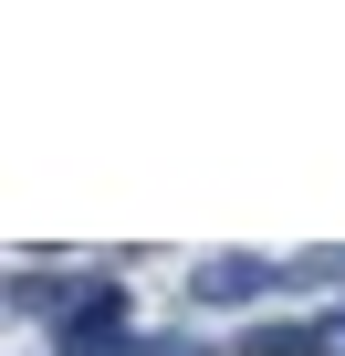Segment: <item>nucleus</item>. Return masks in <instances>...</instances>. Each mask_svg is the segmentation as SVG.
<instances>
[{
    "mask_svg": "<svg viewBox=\"0 0 345 356\" xmlns=\"http://www.w3.org/2000/svg\"><path fill=\"white\" fill-rule=\"evenodd\" d=\"M324 325H335V346H345V304H335V314H324Z\"/></svg>",
    "mask_w": 345,
    "mask_h": 356,
    "instance_id": "obj_6",
    "label": "nucleus"
},
{
    "mask_svg": "<svg viewBox=\"0 0 345 356\" xmlns=\"http://www.w3.org/2000/svg\"><path fill=\"white\" fill-rule=\"evenodd\" d=\"M84 293H94V283H74V273H11V314H32V325H42V314L63 325Z\"/></svg>",
    "mask_w": 345,
    "mask_h": 356,
    "instance_id": "obj_4",
    "label": "nucleus"
},
{
    "mask_svg": "<svg viewBox=\"0 0 345 356\" xmlns=\"http://www.w3.org/2000/svg\"><path fill=\"white\" fill-rule=\"evenodd\" d=\"M189 293H199V304H262V293H272V262L220 252V262H199V273H189Z\"/></svg>",
    "mask_w": 345,
    "mask_h": 356,
    "instance_id": "obj_2",
    "label": "nucleus"
},
{
    "mask_svg": "<svg viewBox=\"0 0 345 356\" xmlns=\"http://www.w3.org/2000/svg\"><path fill=\"white\" fill-rule=\"evenodd\" d=\"M126 356H210V346H199V335H136Z\"/></svg>",
    "mask_w": 345,
    "mask_h": 356,
    "instance_id": "obj_5",
    "label": "nucleus"
},
{
    "mask_svg": "<svg viewBox=\"0 0 345 356\" xmlns=\"http://www.w3.org/2000/svg\"><path fill=\"white\" fill-rule=\"evenodd\" d=\"M241 356H335V325L324 314H272V325H241Z\"/></svg>",
    "mask_w": 345,
    "mask_h": 356,
    "instance_id": "obj_3",
    "label": "nucleus"
},
{
    "mask_svg": "<svg viewBox=\"0 0 345 356\" xmlns=\"http://www.w3.org/2000/svg\"><path fill=\"white\" fill-rule=\"evenodd\" d=\"M126 325H136V314H126V283H94V293L53 325V356H126V346H136Z\"/></svg>",
    "mask_w": 345,
    "mask_h": 356,
    "instance_id": "obj_1",
    "label": "nucleus"
}]
</instances>
